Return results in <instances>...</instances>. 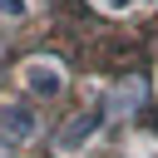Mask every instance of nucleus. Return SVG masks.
Segmentation results:
<instances>
[{
	"mask_svg": "<svg viewBox=\"0 0 158 158\" xmlns=\"http://www.w3.org/2000/svg\"><path fill=\"white\" fill-rule=\"evenodd\" d=\"M0 128H5L15 143H25V138H35V114L20 109V104H0Z\"/></svg>",
	"mask_w": 158,
	"mask_h": 158,
	"instance_id": "f03ea898",
	"label": "nucleus"
},
{
	"mask_svg": "<svg viewBox=\"0 0 158 158\" xmlns=\"http://www.w3.org/2000/svg\"><path fill=\"white\" fill-rule=\"evenodd\" d=\"M99 123H104V109H94V114H79L74 123H64V128L54 133V143H59V148L69 153V148H79V143H84L89 133H99Z\"/></svg>",
	"mask_w": 158,
	"mask_h": 158,
	"instance_id": "f257e3e1",
	"label": "nucleus"
},
{
	"mask_svg": "<svg viewBox=\"0 0 158 158\" xmlns=\"http://www.w3.org/2000/svg\"><path fill=\"white\" fill-rule=\"evenodd\" d=\"M138 94H143V89H138V84H128V89H123V94L109 104V114H123V109H133V104H138Z\"/></svg>",
	"mask_w": 158,
	"mask_h": 158,
	"instance_id": "20e7f679",
	"label": "nucleus"
},
{
	"mask_svg": "<svg viewBox=\"0 0 158 158\" xmlns=\"http://www.w3.org/2000/svg\"><path fill=\"white\" fill-rule=\"evenodd\" d=\"M109 5H114V10H123V5H128V0H109Z\"/></svg>",
	"mask_w": 158,
	"mask_h": 158,
	"instance_id": "423d86ee",
	"label": "nucleus"
},
{
	"mask_svg": "<svg viewBox=\"0 0 158 158\" xmlns=\"http://www.w3.org/2000/svg\"><path fill=\"white\" fill-rule=\"evenodd\" d=\"M0 15H15V20H20V15H25V0H0Z\"/></svg>",
	"mask_w": 158,
	"mask_h": 158,
	"instance_id": "39448f33",
	"label": "nucleus"
},
{
	"mask_svg": "<svg viewBox=\"0 0 158 158\" xmlns=\"http://www.w3.org/2000/svg\"><path fill=\"white\" fill-rule=\"evenodd\" d=\"M25 79H30V89H35V94H44V99H49V94H59V84H64L54 64H25Z\"/></svg>",
	"mask_w": 158,
	"mask_h": 158,
	"instance_id": "7ed1b4c3",
	"label": "nucleus"
}]
</instances>
